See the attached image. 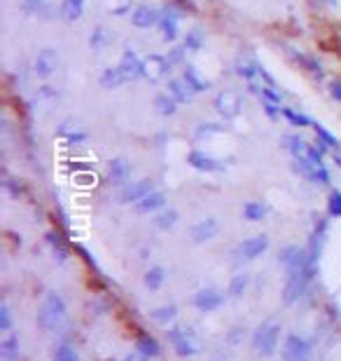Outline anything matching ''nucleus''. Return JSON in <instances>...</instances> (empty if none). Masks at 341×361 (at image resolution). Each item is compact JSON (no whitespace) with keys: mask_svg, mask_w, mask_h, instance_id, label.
<instances>
[{"mask_svg":"<svg viewBox=\"0 0 341 361\" xmlns=\"http://www.w3.org/2000/svg\"><path fill=\"white\" fill-rule=\"evenodd\" d=\"M66 312H68V308H66L64 296L57 291H49L45 303H42V308L38 312V317H35V324H38L45 333H49L57 326H61V322L66 319Z\"/></svg>","mask_w":341,"mask_h":361,"instance_id":"nucleus-1","label":"nucleus"},{"mask_svg":"<svg viewBox=\"0 0 341 361\" xmlns=\"http://www.w3.org/2000/svg\"><path fill=\"white\" fill-rule=\"evenodd\" d=\"M278 340H281V324L276 322H264L252 331V350H255L257 357H271L278 347Z\"/></svg>","mask_w":341,"mask_h":361,"instance_id":"nucleus-2","label":"nucleus"},{"mask_svg":"<svg viewBox=\"0 0 341 361\" xmlns=\"http://www.w3.org/2000/svg\"><path fill=\"white\" fill-rule=\"evenodd\" d=\"M278 263L285 267V272L288 274H297V272H311L315 270L318 265H313L311 258H308V251L302 249V247H295V244H290V247L281 249V254H278Z\"/></svg>","mask_w":341,"mask_h":361,"instance_id":"nucleus-3","label":"nucleus"},{"mask_svg":"<svg viewBox=\"0 0 341 361\" xmlns=\"http://www.w3.org/2000/svg\"><path fill=\"white\" fill-rule=\"evenodd\" d=\"M293 169L306 181L315 183V186H327L330 183V171H327L325 162H313L308 157H293Z\"/></svg>","mask_w":341,"mask_h":361,"instance_id":"nucleus-4","label":"nucleus"},{"mask_svg":"<svg viewBox=\"0 0 341 361\" xmlns=\"http://www.w3.org/2000/svg\"><path fill=\"white\" fill-rule=\"evenodd\" d=\"M313 347L299 333H290L283 342V361H311Z\"/></svg>","mask_w":341,"mask_h":361,"instance_id":"nucleus-5","label":"nucleus"},{"mask_svg":"<svg viewBox=\"0 0 341 361\" xmlns=\"http://www.w3.org/2000/svg\"><path fill=\"white\" fill-rule=\"evenodd\" d=\"M315 277V270L311 272H297V274H288V281H285V289H283V303L285 305H293L306 293L308 284Z\"/></svg>","mask_w":341,"mask_h":361,"instance_id":"nucleus-6","label":"nucleus"},{"mask_svg":"<svg viewBox=\"0 0 341 361\" xmlns=\"http://www.w3.org/2000/svg\"><path fill=\"white\" fill-rule=\"evenodd\" d=\"M166 335H169V342H171L173 350H176L178 357H194V354L199 352V347H196V342H194V338H192V333L187 331V328L171 326L169 331H166Z\"/></svg>","mask_w":341,"mask_h":361,"instance_id":"nucleus-7","label":"nucleus"},{"mask_svg":"<svg viewBox=\"0 0 341 361\" xmlns=\"http://www.w3.org/2000/svg\"><path fill=\"white\" fill-rule=\"evenodd\" d=\"M266 249H269V237L255 235V237H248V240L241 242L239 247L234 249V256H237V261L248 263V261H257Z\"/></svg>","mask_w":341,"mask_h":361,"instance_id":"nucleus-8","label":"nucleus"},{"mask_svg":"<svg viewBox=\"0 0 341 361\" xmlns=\"http://www.w3.org/2000/svg\"><path fill=\"white\" fill-rule=\"evenodd\" d=\"M213 106H215V111H218L220 118H225V120H234V118H239V113H241V106H243V101H241V94H239V91H234V89H225V91H220V94L215 96Z\"/></svg>","mask_w":341,"mask_h":361,"instance_id":"nucleus-9","label":"nucleus"},{"mask_svg":"<svg viewBox=\"0 0 341 361\" xmlns=\"http://www.w3.org/2000/svg\"><path fill=\"white\" fill-rule=\"evenodd\" d=\"M192 305H194L199 312H203V315H206V312H215L225 305V293L220 289H215V286H203V289L194 293Z\"/></svg>","mask_w":341,"mask_h":361,"instance_id":"nucleus-10","label":"nucleus"},{"mask_svg":"<svg viewBox=\"0 0 341 361\" xmlns=\"http://www.w3.org/2000/svg\"><path fill=\"white\" fill-rule=\"evenodd\" d=\"M59 69V54L54 47H42V50L35 54L33 61V71L38 78H52Z\"/></svg>","mask_w":341,"mask_h":361,"instance_id":"nucleus-11","label":"nucleus"},{"mask_svg":"<svg viewBox=\"0 0 341 361\" xmlns=\"http://www.w3.org/2000/svg\"><path fill=\"white\" fill-rule=\"evenodd\" d=\"M154 191V183L150 179H142V181H136V183H129V186L122 188V195H120V202L122 204H138L142 197H147Z\"/></svg>","mask_w":341,"mask_h":361,"instance_id":"nucleus-12","label":"nucleus"},{"mask_svg":"<svg viewBox=\"0 0 341 361\" xmlns=\"http://www.w3.org/2000/svg\"><path fill=\"white\" fill-rule=\"evenodd\" d=\"M171 69L169 59L159 57V54H150V57L142 59V78L150 82H159L166 76V71Z\"/></svg>","mask_w":341,"mask_h":361,"instance_id":"nucleus-13","label":"nucleus"},{"mask_svg":"<svg viewBox=\"0 0 341 361\" xmlns=\"http://www.w3.org/2000/svg\"><path fill=\"white\" fill-rule=\"evenodd\" d=\"M325 242H327V221L325 218H320L318 223H315V228L311 232V240H308V258H311L313 265H318V261H320V254H322V249H325Z\"/></svg>","mask_w":341,"mask_h":361,"instance_id":"nucleus-14","label":"nucleus"},{"mask_svg":"<svg viewBox=\"0 0 341 361\" xmlns=\"http://www.w3.org/2000/svg\"><path fill=\"white\" fill-rule=\"evenodd\" d=\"M131 174H133V167L129 164V160H124V157H115V160H110L108 164V181L113 183V186H129V181H131Z\"/></svg>","mask_w":341,"mask_h":361,"instance_id":"nucleus-15","label":"nucleus"},{"mask_svg":"<svg viewBox=\"0 0 341 361\" xmlns=\"http://www.w3.org/2000/svg\"><path fill=\"white\" fill-rule=\"evenodd\" d=\"M218 230H220L218 218L208 216V218H201L199 223L192 225L190 237H192V242H194V244H206V242L213 240L215 235H218Z\"/></svg>","mask_w":341,"mask_h":361,"instance_id":"nucleus-16","label":"nucleus"},{"mask_svg":"<svg viewBox=\"0 0 341 361\" xmlns=\"http://www.w3.org/2000/svg\"><path fill=\"white\" fill-rule=\"evenodd\" d=\"M178 21H181V12L171 5H166L161 10V19H159V26H161V38L166 42H173L178 38Z\"/></svg>","mask_w":341,"mask_h":361,"instance_id":"nucleus-17","label":"nucleus"},{"mask_svg":"<svg viewBox=\"0 0 341 361\" xmlns=\"http://www.w3.org/2000/svg\"><path fill=\"white\" fill-rule=\"evenodd\" d=\"M187 162L192 169L196 171H206V174H213V171H222L225 169V162L215 160V157H210L208 152L203 150H192L187 155Z\"/></svg>","mask_w":341,"mask_h":361,"instance_id":"nucleus-18","label":"nucleus"},{"mask_svg":"<svg viewBox=\"0 0 341 361\" xmlns=\"http://www.w3.org/2000/svg\"><path fill=\"white\" fill-rule=\"evenodd\" d=\"M159 19H161V12L157 8H150V5H140L131 15V24L136 28H152L154 24H159Z\"/></svg>","mask_w":341,"mask_h":361,"instance_id":"nucleus-19","label":"nucleus"},{"mask_svg":"<svg viewBox=\"0 0 341 361\" xmlns=\"http://www.w3.org/2000/svg\"><path fill=\"white\" fill-rule=\"evenodd\" d=\"M120 69H122L124 76H127V82H131V80H136V78H142V59L133 50H129L127 47V52L122 54Z\"/></svg>","mask_w":341,"mask_h":361,"instance_id":"nucleus-20","label":"nucleus"},{"mask_svg":"<svg viewBox=\"0 0 341 361\" xmlns=\"http://www.w3.org/2000/svg\"><path fill=\"white\" fill-rule=\"evenodd\" d=\"M313 130H315V148H318L322 155H325L327 150L334 152V150H339L341 146H339V139L334 137V134H330L325 130L322 125H318V122H313Z\"/></svg>","mask_w":341,"mask_h":361,"instance_id":"nucleus-21","label":"nucleus"},{"mask_svg":"<svg viewBox=\"0 0 341 361\" xmlns=\"http://www.w3.org/2000/svg\"><path fill=\"white\" fill-rule=\"evenodd\" d=\"M164 204H166V195L161 191H152L147 197H142L138 204H133V206L138 213H154V211H159Z\"/></svg>","mask_w":341,"mask_h":361,"instance_id":"nucleus-22","label":"nucleus"},{"mask_svg":"<svg viewBox=\"0 0 341 361\" xmlns=\"http://www.w3.org/2000/svg\"><path fill=\"white\" fill-rule=\"evenodd\" d=\"M98 82H101V87H105V89H117V87H122V85L127 82V76L122 73L120 66H110V69H105L101 73Z\"/></svg>","mask_w":341,"mask_h":361,"instance_id":"nucleus-23","label":"nucleus"},{"mask_svg":"<svg viewBox=\"0 0 341 361\" xmlns=\"http://www.w3.org/2000/svg\"><path fill=\"white\" fill-rule=\"evenodd\" d=\"M159 352L161 347L152 335H140V338L136 340V354H138L140 359H154L159 357Z\"/></svg>","mask_w":341,"mask_h":361,"instance_id":"nucleus-24","label":"nucleus"},{"mask_svg":"<svg viewBox=\"0 0 341 361\" xmlns=\"http://www.w3.org/2000/svg\"><path fill=\"white\" fill-rule=\"evenodd\" d=\"M169 94L176 99L178 103H190L192 96H194V91L187 82H185V78H173L169 82Z\"/></svg>","mask_w":341,"mask_h":361,"instance_id":"nucleus-25","label":"nucleus"},{"mask_svg":"<svg viewBox=\"0 0 341 361\" xmlns=\"http://www.w3.org/2000/svg\"><path fill=\"white\" fill-rule=\"evenodd\" d=\"M183 78H185V82H187L190 87H192V91H194V94H199V91H206L210 87V82L201 76L199 71L194 69V66H185Z\"/></svg>","mask_w":341,"mask_h":361,"instance_id":"nucleus-26","label":"nucleus"},{"mask_svg":"<svg viewBox=\"0 0 341 361\" xmlns=\"http://www.w3.org/2000/svg\"><path fill=\"white\" fill-rule=\"evenodd\" d=\"M59 12L66 21H77L84 12V0H64Z\"/></svg>","mask_w":341,"mask_h":361,"instance_id":"nucleus-27","label":"nucleus"},{"mask_svg":"<svg viewBox=\"0 0 341 361\" xmlns=\"http://www.w3.org/2000/svg\"><path fill=\"white\" fill-rule=\"evenodd\" d=\"M266 213H269V204H264V202H248L243 206V218L250 223L264 221Z\"/></svg>","mask_w":341,"mask_h":361,"instance_id":"nucleus-28","label":"nucleus"},{"mask_svg":"<svg viewBox=\"0 0 341 361\" xmlns=\"http://www.w3.org/2000/svg\"><path fill=\"white\" fill-rule=\"evenodd\" d=\"M283 146H285V150H288L293 157H306L308 148H311L306 141L299 139V137H293V134H290V137H283Z\"/></svg>","mask_w":341,"mask_h":361,"instance_id":"nucleus-29","label":"nucleus"},{"mask_svg":"<svg viewBox=\"0 0 341 361\" xmlns=\"http://www.w3.org/2000/svg\"><path fill=\"white\" fill-rule=\"evenodd\" d=\"M154 108H157L161 118H171V115H176L178 111V101L173 99L171 94H157L154 96Z\"/></svg>","mask_w":341,"mask_h":361,"instance_id":"nucleus-30","label":"nucleus"},{"mask_svg":"<svg viewBox=\"0 0 341 361\" xmlns=\"http://www.w3.org/2000/svg\"><path fill=\"white\" fill-rule=\"evenodd\" d=\"M237 73L241 78H246L248 82H252L259 76V73H262V66H259L257 61H252V59H239Z\"/></svg>","mask_w":341,"mask_h":361,"instance_id":"nucleus-31","label":"nucleus"},{"mask_svg":"<svg viewBox=\"0 0 341 361\" xmlns=\"http://www.w3.org/2000/svg\"><path fill=\"white\" fill-rule=\"evenodd\" d=\"M19 357V338L17 335H8L0 342V359L3 361H15Z\"/></svg>","mask_w":341,"mask_h":361,"instance_id":"nucleus-32","label":"nucleus"},{"mask_svg":"<svg viewBox=\"0 0 341 361\" xmlns=\"http://www.w3.org/2000/svg\"><path fill=\"white\" fill-rule=\"evenodd\" d=\"M142 281H145V286L150 291H157L164 286V281H166V270L164 267H159V265H154L150 267V270L145 272V277H142Z\"/></svg>","mask_w":341,"mask_h":361,"instance_id":"nucleus-33","label":"nucleus"},{"mask_svg":"<svg viewBox=\"0 0 341 361\" xmlns=\"http://www.w3.org/2000/svg\"><path fill=\"white\" fill-rule=\"evenodd\" d=\"M178 221H181V216H178L176 209L159 211L157 216H154V225H157L159 230H171V228H176Z\"/></svg>","mask_w":341,"mask_h":361,"instance_id":"nucleus-34","label":"nucleus"},{"mask_svg":"<svg viewBox=\"0 0 341 361\" xmlns=\"http://www.w3.org/2000/svg\"><path fill=\"white\" fill-rule=\"evenodd\" d=\"M59 137H64L68 143H84V141H86V132L73 130V122L66 120L64 125L59 127Z\"/></svg>","mask_w":341,"mask_h":361,"instance_id":"nucleus-35","label":"nucleus"},{"mask_svg":"<svg viewBox=\"0 0 341 361\" xmlns=\"http://www.w3.org/2000/svg\"><path fill=\"white\" fill-rule=\"evenodd\" d=\"M89 45H91V50H94V52L108 50V45H110V33H108V30H105L103 26H96L94 33L89 35Z\"/></svg>","mask_w":341,"mask_h":361,"instance_id":"nucleus-36","label":"nucleus"},{"mask_svg":"<svg viewBox=\"0 0 341 361\" xmlns=\"http://www.w3.org/2000/svg\"><path fill=\"white\" fill-rule=\"evenodd\" d=\"M248 284H250V277H248L246 272L234 274L232 281H229V289H227V293H229V296H232V298H241V296H243V293H246Z\"/></svg>","mask_w":341,"mask_h":361,"instance_id":"nucleus-37","label":"nucleus"},{"mask_svg":"<svg viewBox=\"0 0 341 361\" xmlns=\"http://www.w3.org/2000/svg\"><path fill=\"white\" fill-rule=\"evenodd\" d=\"M176 315H178L176 305H164V308H157L152 312V319L159 322V324H169V322L176 319Z\"/></svg>","mask_w":341,"mask_h":361,"instance_id":"nucleus-38","label":"nucleus"},{"mask_svg":"<svg viewBox=\"0 0 341 361\" xmlns=\"http://www.w3.org/2000/svg\"><path fill=\"white\" fill-rule=\"evenodd\" d=\"M283 115H285V120H288L290 125H295V127H313L311 118H306V115L293 111V108H283Z\"/></svg>","mask_w":341,"mask_h":361,"instance_id":"nucleus-39","label":"nucleus"},{"mask_svg":"<svg viewBox=\"0 0 341 361\" xmlns=\"http://www.w3.org/2000/svg\"><path fill=\"white\" fill-rule=\"evenodd\" d=\"M201 45H203V35H201V30H190L187 35H185V42H183V47L185 50H190V52H199L201 50Z\"/></svg>","mask_w":341,"mask_h":361,"instance_id":"nucleus-40","label":"nucleus"},{"mask_svg":"<svg viewBox=\"0 0 341 361\" xmlns=\"http://www.w3.org/2000/svg\"><path fill=\"white\" fill-rule=\"evenodd\" d=\"M54 361H80L75 347L71 345H59L57 352H54Z\"/></svg>","mask_w":341,"mask_h":361,"instance_id":"nucleus-41","label":"nucleus"},{"mask_svg":"<svg viewBox=\"0 0 341 361\" xmlns=\"http://www.w3.org/2000/svg\"><path fill=\"white\" fill-rule=\"evenodd\" d=\"M327 211L332 218H341V191H332L327 200Z\"/></svg>","mask_w":341,"mask_h":361,"instance_id":"nucleus-42","label":"nucleus"},{"mask_svg":"<svg viewBox=\"0 0 341 361\" xmlns=\"http://www.w3.org/2000/svg\"><path fill=\"white\" fill-rule=\"evenodd\" d=\"M225 132V125H215V122H203V125L196 127V139L210 137V134H220Z\"/></svg>","mask_w":341,"mask_h":361,"instance_id":"nucleus-43","label":"nucleus"},{"mask_svg":"<svg viewBox=\"0 0 341 361\" xmlns=\"http://www.w3.org/2000/svg\"><path fill=\"white\" fill-rule=\"evenodd\" d=\"M10 328H12V312L8 305H0V331L3 333H10Z\"/></svg>","mask_w":341,"mask_h":361,"instance_id":"nucleus-44","label":"nucleus"},{"mask_svg":"<svg viewBox=\"0 0 341 361\" xmlns=\"http://www.w3.org/2000/svg\"><path fill=\"white\" fill-rule=\"evenodd\" d=\"M262 108H264V113L269 115L271 120L281 118V113H283V106H278V103L269 101V99H262Z\"/></svg>","mask_w":341,"mask_h":361,"instance_id":"nucleus-45","label":"nucleus"},{"mask_svg":"<svg viewBox=\"0 0 341 361\" xmlns=\"http://www.w3.org/2000/svg\"><path fill=\"white\" fill-rule=\"evenodd\" d=\"M45 3L47 0H24V10H26V15H35V12L45 10Z\"/></svg>","mask_w":341,"mask_h":361,"instance_id":"nucleus-46","label":"nucleus"},{"mask_svg":"<svg viewBox=\"0 0 341 361\" xmlns=\"http://www.w3.org/2000/svg\"><path fill=\"white\" fill-rule=\"evenodd\" d=\"M47 240H49V244H52L54 254H57V251H59V261H66V254H68V251H66L64 247H61L59 235H54V232H52V235H47Z\"/></svg>","mask_w":341,"mask_h":361,"instance_id":"nucleus-47","label":"nucleus"},{"mask_svg":"<svg viewBox=\"0 0 341 361\" xmlns=\"http://www.w3.org/2000/svg\"><path fill=\"white\" fill-rule=\"evenodd\" d=\"M185 52H187V50H185V47H173V50L169 52V57H166V59H169V64H171V66H173V64H181Z\"/></svg>","mask_w":341,"mask_h":361,"instance_id":"nucleus-48","label":"nucleus"},{"mask_svg":"<svg viewBox=\"0 0 341 361\" xmlns=\"http://www.w3.org/2000/svg\"><path fill=\"white\" fill-rule=\"evenodd\" d=\"M330 91H332V96H334V99H337V101L341 103V82H332Z\"/></svg>","mask_w":341,"mask_h":361,"instance_id":"nucleus-49","label":"nucleus"},{"mask_svg":"<svg viewBox=\"0 0 341 361\" xmlns=\"http://www.w3.org/2000/svg\"><path fill=\"white\" fill-rule=\"evenodd\" d=\"M332 157H334V162H337L339 167H341V152H339V150H334V152H332Z\"/></svg>","mask_w":341,"mask_h":361,"instance_id":"nucleus-50","label":"nucleus"},{"mask_svg":"<svg viewBox=\"0 0 341 361\" xmlns=\"http://www.w3.org/2000/svg\"><path fill=\"white\" fill-rule=\"evenodd\" d=\"M124 361H138V359H136V357H127V359H124Z\"/></svg>","mask_w":341,"mask_h":361,"instance_id":"nucleus-51","label":"nucleus"}]
</instances>
